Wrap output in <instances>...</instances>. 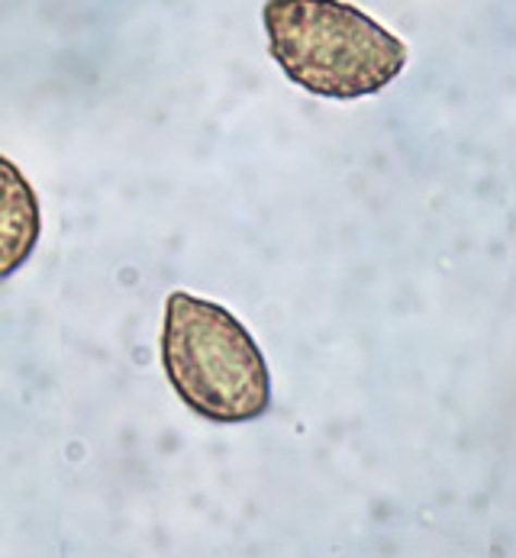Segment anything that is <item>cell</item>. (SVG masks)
Returning a JSON list of instances; mask_svg holds the SVG:
<instances>
[{"label":"cell","mask_w":516,"mask_h":558,"mask_svg":"<svg viewBox=\"0 0 516 558\" xmlns=\"http://www.w3.org/2000/svg\"><path fill=\"white\" fill-rule=\"evenodd\" d=\"M42 236V207L20 165L0 153V281L16 275Z\"/></svg>","instance_id":"3"},{"label":"cell","mask_w":516,"mask_h":558,"mask_svg":"<svg viewBox=\"0 0 516 558\" xmlns=\"http://www.w3.org/2000/svg\"><path fill=\"white\" fill-rule=\"evenodd\" d=\"M159 359L177 400L207 423H253L271 410L265 352L243 319L217 301L172 291Z\"/></svg>","instance_id":"2"},{"label":"cell","mask_w":516,"mask_h":558,"mask_svg":"<svg viewBox=\"0 0 516 558\" xmlns=\"http://www.w3.org/2000/svg\"><path fill=\"white\" fill-rule=\"evenodd\" d=\"M268 52L284 78L327 100L381 94L407 69V43L348 0H265Z\"/></svg>","instance_id":"1"}]
</instances>
